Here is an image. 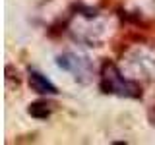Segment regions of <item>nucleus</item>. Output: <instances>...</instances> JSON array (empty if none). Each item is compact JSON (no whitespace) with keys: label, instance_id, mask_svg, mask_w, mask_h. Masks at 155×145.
<instances>
[{"label":"nucleus","instance_id":"3","mask_svg":"<svg viewBox=\"0 0 155 145\" xmlns=\"http://www.w3.org/2000/svg\"><path fill=\"white\" fill-rule=\"evenodd\" d=\"M101 89H103V93L128 97V99H136L142 95L140 83H136L134 79L124 76L122 70H118V66L109 64V62L101 68Z\"/></svg>","mask_w":155,"mask_h":145},{"label":"nucleus","instance_id":"4","mask_svg":"<svg viewBox=\"0 0 155 145\" xmlns=\"http://www.w3.org/2000/svg\"><path fill=\"white\" fill-rule=\"evenodd\" d=\"M56 64L62 68L64 72L74 76L76 81H80V83H89L91 79H93V62L89 60L85 54H80V52H62V54H58L56 58Z\"/></svg>","mask_w":155,"mask_h":145},{"label":"nucleus","instance_id":"1","mask_svg":"<svg viewBox=\"0 0 155 145\" xmlns=\"http://www.w3.org/2000/svg\"><path fill=\"white\" fill-rule=\"evenodd\" d=\"M114 19L97 12H78L70 21V33L76 41L89 47H99L113 35Z\"/></svg>","mask_w":155,"mask_h":145},{"label":"nucleus","instance_id":"5","mask_svg":"<svg viewBox=\"0 0 155 145\" xmlns=\"http://www.w3.org/2000/svg\"><path fill=\"white\" fill-rule=\"evenodd\" d=\"M126 14L134 19L145 21L155 18V0H128L126 2Z\"/></svg>","mask_w":155,"mask_h":145},{"label":"nucleus","instance_id":"2","mask_svg":"<svg viewBox=\"0 0 155 145\" xmlns=\"http://www.w3.org/2000/svg\"><path fill=\"white\" fill-rule=\"evenodd\" d=\"M124 70L122 74L130 79L134 77H155V45H136L122 56Z\"/></svg>","mask_w":155,"mask_h":145},{"label":"nucleus","instance_id":"7","mask_svg":"<svg viewBox=\"0 0 155 145\" xmlns=\"http://www.w3.org/2000/svg\"><path fill=\"white\" fill-rule=\"evenodd\" d=\"M52 112V105L45 103V101H39V103L29 105V114L35 116V118H47Z\"/></svg>","mask_w":155,"mask_h":145},{"label":"nucleus","instance_id":"6","mask_svg":"<svg viewBox=\"0 0 155 145\" xmlns=\"http://www.w3.org/2000/svg\"><path fill=\"white\" fill-rule=\"evenodd\" d=\"M29 85H31V89L35 91V93H39V95H54V93H58L56 87L51 83V79H47L41 72H35V70L29 72Z\"/></svg>","mask_w":155,"mask_h":145}]
</instances>
